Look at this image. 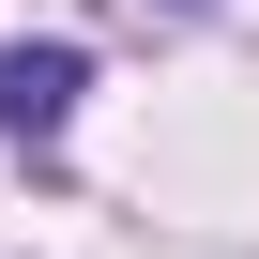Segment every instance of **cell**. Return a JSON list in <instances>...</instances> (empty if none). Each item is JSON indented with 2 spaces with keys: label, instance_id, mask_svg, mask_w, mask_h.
Listing matches in <instances>:
<instances>
[{
  "label": "cell",
  "instance_id": "1",
  "mask_svg": "<svg viewBox=\"0 0 259 259\" xmlns=\"http://www.w3.org/2000/svg\"><path fill=\"white\" fill-rule=\"evenodd\" d=\"M76 92H92V61H76V46H0V138H61Z\"/></svg>",
  "mask_w": 259,
  "mask_h": 259
}]
</instances>
